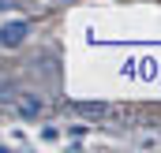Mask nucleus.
Listing matches in <instances>:
<instances>
[{"instance_id":"obj_1","label":"nucleus","mask_w":161,"mask_h":153,"mask_svg":"<svg viewBox=\"0 0 161 153\" xmlns=\"http://www.w3.org/2000/svg\"><path fill=\"white\" fill-rule=\"evenodd\" d=\"M26 34H30V26H26L23 19L4 23V26H0V45H4V49H19V45L26 41Z\"/></svg>"},{"instance_id":"obj_2","label":"nucleus","mask_w":161,"mask_h":153,"mask_svg":"<svg viewBox=\"0 0 161 153\" xmlns=\"http://www.w3.org/2000/svg\"><path fill=\"white\" fill-rule=\"evenodd\" d=\"M41 112V101H23V116H34Z\"/></svg>"},{"instance_id":"obj_3","label":"nucleus","mask_w":161,"mask_h":153,"mask_svg":"<svg viewBox=\"0 0 161 153\" xmlns=\"http://www.w3.org/2000/svg\"><path fill=\"white\" fill-rule=\"evenodd\" d=\"M0 8H15V0H0Z\"/></svg>"}]
</instances>
